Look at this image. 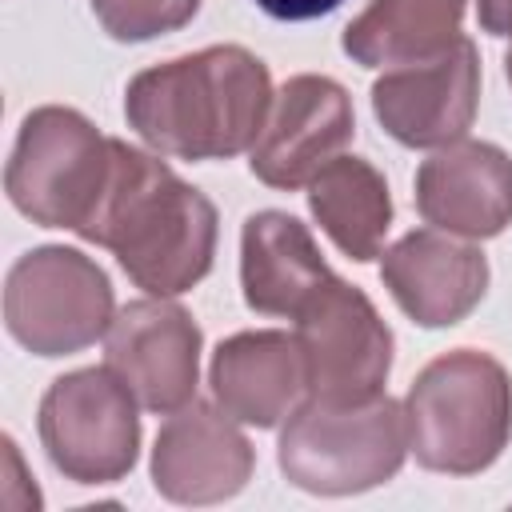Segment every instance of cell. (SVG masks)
Wrapping results in <instances>:
<instances>
[{
	"label": "cell",
	"instance_id": "cell-1",
	"mask_svg": "<svg viewBox=\"0 0 512 512\" xmlns=\"http://www.w3.org/2000/svg\"><path fill=\"white\" fill-rule=\"evenodd\" d=\"M272 96L268 64L256 52L208 44L136 72L124 88V120L160 156L232 160L260 140Z\"/></svg>",
	"mask_w": 512,
	"mask_h": 512
},
{
	"label": "cell",
	"instance_id": "cell-2",
	"mask_svg": "<svg viewBox=\"0 0 512 512\" xmlns=\"http://www.w3.org/2000/svg\"><path fill=\"white\" fill-rule=\"evenodd\" d=\"M216 204L180 180L160 152L112 136V180L80 240L116 256L124 276L148 296L192 292L216 260Z\"/></svg>",
	"mask_w": 512,
	"mask_h": 512
},
{
	"label": "cell",
	"instance_id": "cell-3",
	"mask_svg": "<svg viewBox=\"0 0 512 512\" xmlns=\"http://www.w3.org/2000/svg\"><path fill=\"white\" fill-rule=\"evenodd\" d=\"M408 452L440 476L488 472L512 440V380L480 348L428 360L404 396Z\"/></svg>",
	"mask_w": 512,
	"mask_h": 512
},
{
	"label": "cell",
	"instance_id": "cell-4",
	"mask_svg": "<svg viewBox=\"0 0 512 512\" xmlns=\"http://www.w3.org/2000/svg\"><path fill=\"white\" fill-rule=\"evenodd\" d=\"M408 456L404 404L388 392L332 404L304 396L280 428V476L308 496H360L388 484Z\"/></svg>",
	"mask_w": 512,
	"mask_h": 512
},
{
	"label": "cell",
	"instance_id": "cell-5",
	"mask_svg": "<svg viewBox=\"0 0 512 512\" xmlns=\"http://www.w3.org/2000/svg\"><path fill=\"white\" fill-rule=\"evenodd\" d=\"M112 180V136L68 104L32 108L4 164L8 204L40 224L84 232Z\"/></svg>",
	"mask_w": 512,
	"mask_h": 512
},
{
	"label": "cell",
	"instance_id": "cell-6",
	"mask_svg": "<svg viewBox=\"0 0 512 512\" xmlns=\"http://www.w3.org/2000/svg\"><path fill=\"white\" fill-rule=\"evenodd\" d=\"M116 316L108 272L68 244H40L16 256L4 276V328L44 360L92 348Z\"/></svg>",
	"mask_w": 512,
	"mask_h": 512
},
{
	"label": "cell",
	"instance_id": "cell-7",
	"mask_svg": "<svg viewBox=\"0 0 512 512\" xmlns=\"http://www.w3.org/2000/svg\"><path fill=\"white\" fill-rule=\"evenodd\" d=\"M140 400L108 368H76L48 384L36 412L52 468L72 484H116L140 456Z\"/></svg>",
	"mask_w": 512,
	"mask_h": 512
},
{
	"label": "cell",
	"instance_id": "cell-8",
	"mask_svg": "<svg viewBox=\"0 0 512 512\" xmlns=\"http://www.w3.org/2000/svg\"><path fill=\"white\" fill-rule=\"evenodd\" d=\"M292 320L308 364V396L352 404L384 392L396 340L364 288L328 276L308 292Z\"/></svg>",
	"mask_w": 512,
	"mask_h": 512
},
{
	"label": "cell",
	"instance_id": "cell-9",
	"mask_svg": "<svg viewBox=\"0 0 512 512\" xmlns=\"http://www.w3.org/2000/svg\"><path fill=\"white\" fill-rule=\"evenodd\" d=\"M204 332L172 296L128 300L104 332V364L128 384L144 412L168 416L196 400Z\"/></svg>",
	"mask_w": 512,
	"mask_h": 512
},
{
	"label": "cell",
	"instance_id": "cell-10",
	"mask_svg": "<svg viewBox=\"0 0 512 512\" xmlns=\"http://www.w3.org/2000/svg\"><path fill=\"white\" fill-rule=\"evenodd\" d=\"M356 136L352 96L324 72H296L272 96L260 140L248 152V172L276 188H304L328 160H336Z\"/></svg>",
	"mask_w": 512,
	"mask_h": 512
},
{
	"label": "cell",
	"instance_id": "cell-11",
	"mask_svg": "<svg viewBox=\"0 0 512 512\" xmlns=\"http://www.w3.org/2000/svg\"><path fill=\"white\" fill-rule=\"evenodd\" d=\"M376 124L404 148H444L468 136L480 108V52L456 36L440 56L384 68L372 84Z\"/></svg>",
	"mask_w": 512,
	"mask_h": 512
},
{
	"label": "cell",
	"instance_id": "cell-12",
	"mask_svg": "<svg viewBox=\"0 0 512 512\" xmlns=\"http://www.w3.org/2000/svg\"><path fill=\"white\" fill-rule=\"evenodd\" d=\"M252 468L256 448L240 432V420L208 400H188L184 408L168 412L148 460L152 488L184 508L224 504L240 496L252 480Z\"/></svg>",
	"mask_w": 512,
	"mask_h": 512
},
{
	"label": "cell",
	"instance_id": "cell-13",
	"mask_svg": "<svg viewBox=\"0 0 512 512\" xmlns=\"http://www.w3.org/2000/svg\"><path fill=\"white\" fill-rule=\"evenodd\" d=\"M488 256L452 232L412 228L380 252V284L420 328H456L488 292Z\"/></svg>",
	"mask_w": 512,
	"mask_h": 512
},
{
	"label": "cell",
	"instance_id": "cell-14",
	"mask_svg": "<svg viewBox=\"0 0 512 512\" xmlns=\"http://www.w3.org/2000/svg\"><path fill=\"white\" fill-rule=\"evenodd\" d=\"M424 224L460 240H492L512 224V156L492 140H456L420 160L412 180Z\"/></svg>",
	"mask_w": 512,
	"mask_h": 512
},
{
	"label": "cell",
	"instance_id": "cell-15",
	"mask_svg": "<svg viewBox=\"0 0 512 512\" xmlns=\"http://www.w3.org/2000/svg\"><path fill=\"white\" fill-rule=\"evenodd\" d=\"M216 404L248 428H276L308 396V364L296 332L248 328L216 344L208 364Z\"/></svg>",
	"mask_w": 512,
	"mask_h": 512
},
{
	"label": "cell",
	"instance_id": "cell-16",
	"mask_svg": "<svg viewBox=\"0 0 512 512\" xmlns=\"http://www.w3.org/2000/svg\"><path fill=\"white\" fill-rule=\"evenodd\" d=\"M332 268L324 264L304 220L280 208L252 212L240 228V288L244 304L260 316H296L316 284Z\"/></svg>",
	"mask_w": 512,
	"mask_h": 512
},
{
	"label": "cell",
	"instance_id": "cell-17",
	"mask_svg": "<svg viewBox=\"0 0 512 512\" xmlns=\"http://www.w3.org/2000/svg\"><path fill=\"white\" fill-rule=\"evenodd\" d=\"M308 212L348 260L368 264L384 252V236L392 228V192L372 160L340 152L308 180Z\"/></svg>",
	"mask_w": 512,
	"mask_h": 512
},
{
	"label": "cell",
	"instance_id": "cell-18",
	"mask_svg": "<svg viewBox=\"0 0 512 512\" xmlns=\"http://www.w3.org/2000/svg\"><path fill=\"white\" fill-rule=\"evenodd\" d=\"M464 24V0H368L348 20L340 48L360 68H396L440 56Z\"/></svg>",
	"mask_w": 512,
	"mask_h": 512
},
{
	"label": "cell",
	"instance_id": "cell-19",
	"mask_svg": "<svg viewBox=\"0 0 512 512\" xmlns=\"http://www.w3.org/2000/svg\"><path fill=\"white\" fill-rule=\"evenodd\" d=\"M100 28L120 44H144L180 32L200 12V0H88Z\"/></svg>",
	"mask_w": 512,
	"mask_h": 512
},
{
	"label": "cell",
	"instance_id": "cell-20",
	"mask_svg": "<svg viewBox=\"0 0 512 512\" xmlns=\"http://www.w3.org/2000/svg\"><path fill=\"white\" fill-rule=\"evenodd\" d=\"M264 16L284 20V24H300V20H320L328 12H336L344 0H252Z\"/></svg>",
	"mask_w": 512,
	"mask_h": 512
},
{
	"label": "cell",
	"instance_id": "cell-21",
	"mask_svg": "<svg viewBox=\"0 0 512 512\" xmlns=\"http://www.w3.org/2000/svg\"><path fill=\"white\" fill-rule=\"evenodd\" d=\"M476 20L488 36H512V0H476Z\"/></svg>",
	"mask_w": 512,
	"mask_h": 512
},
{
	"label": "cell",
	"instance_id": "cell-22",
	"mask_svg": "<svg viewBox=\"0 0 512 512\" xmlns=\"http://www.w3.org/2000/svg\"><path fill=\"white\" fill-rule=\"evenodd\" d=\"M504 76H508V84H512V48L504 52Z\"/></svg>",
	"mask_w": 512,
	"mask_h": 512
}]
</instances>
